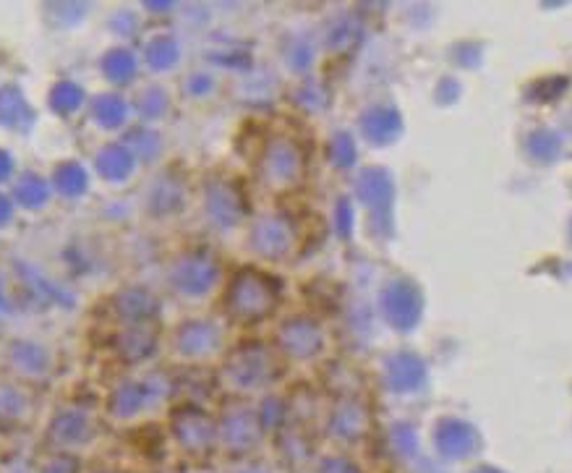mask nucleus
<instances>
[{"instance_id":"obj_7","label":"nucleus","mask_w":572,"mask_h":473,"mask_svg":"<svg viewBox=\"0 0 572 473\" xmlns=\"http://www.w3.org/2000/svg\"><path fill=\"white\" fill-rule=\"evenodd\" d=\"M95 168L105 181L121 183L134 176L136 157L134 152L123 142H113L108 147H102L95 157Z\"/></svg>"},{"instance_id":"obj_4","label":"nucleus","mask_w":572,"mask_h":473,"mask_svg":"<svg viewBox=\"0 0 572 473\" xmlns=\"http://www.w3.org/2000/svg\"><path fill=\"white\" fill-rule=\"evenodd\" d=\"M157 309H160V301L152 291L147 288H123L113 296V311L115 317L123 319L126 325H142V322H149L155 317Z\"/></svg>"},{"instance_id":"obj_29","label":"nucleus","mask_w":572,"mask_h":473,"mask_svg":"<svg viewBox=\"0 0 572 473\" xmlns=\"http://www.w3.org/2000/svg\"><path fill=\"white\" fill-rule=\"evenodd\" d=\"M11 173H14V157L8 155L6 149H0V183L11 178Z\"/></svg>"},{"instance_id":"obj_5","label":"nucleus","mask_w":572,"mask_h":473,"mask_svg":"<svg viewBox=\"0 0 572 473\" xmlns=\"http://www.w3.org/2000/svg\"><path fill=\"white\" fill-rule=\"evenodd\" d=\"M157 348V332L149 327V322L142 325H126L115 335V353L121 356L126 364H139L149 359Z\"/></svg>"},{"instance_id":"obj_2","label":"nucleus","mask_w":572,"mask_h":473,"mask_svg":"<svg viewBox=\"0 0 572 473\" xmlns=\"http://www.w3.org/2000/svg\"><path fill=\"white\" fill-rule=\"evenodd\" d=\"M170 429H173L175 442L191 455L209 453L212 445H215V424H212V419H209L204 411H199V408H178V411L173 413V419H170Z\"/></svg>"},{"instance_id":"obj_30","label":"nucleus","mask_w":572,"mask_h":473,"mask_svg":"<svg viewBox=\"0 0 572 473\" xmlns=\"http://www.w3.org/2000/svg\"><path fill=\"white\" fill-rule=\"evenodd\" d=\"M11 217H14V202L0 194V225H6Z\"/></svg>"},{"instance_id":"obj_1","label":"nucleus","mask_w":572,"mask_h":473,"mask_svg":"<svg viewBox=\"0 0 572 473\" xmlns=\"http://www.w3.org/2000/svg\"><path fill=\"white\" fill-rule=\"evenodd\" d=\"M277 304V288L270 278L256 272H241L228 293L230 314L241 322H256L267 317Z\"/></svg>"},{"instance_id":"obj_9","label":"nucleus","mask_w":572,"mask_h":473,"mask_svg":"<svg viewBox=\"0 0 572 473\" xmlns=\"http://www.w3.org/2000/svg\"><path fill=\"white\" fill-rule=\"evenodd\" d=\"M149 400V385L144 382H123L121 387H115L113 395L108 400V413L113 419H134L142 413Z\"/></svg>"},{"instance_id":"obj_3","label":"nucleus","mask_w":572,"mask_h":473,"mask_svg":"<svg viewBox=\"0 0 572 473\" xmlns=\"http://www.w3.org/2000/svg\"><path fill=\"white\" fill-rule=\"evenodd\" d=\"M48 437L61 450H76V447L87 445L92 440V419L79 408L55 413V419L50 421Z\"/></svg>"},{"instance_id":"obj_20","label":"nucleus","mask_w":572,"mask_h":473,"mask_svg":"<svg viewBox=\"0 0 572 473\" xmlns=\"http://www.w3.org/2000/svg\"><path fill=\"white\" fill-rule=\"evenodd\" d=\"M84 97L87 95H84V89L79 84L63 79V82L50 89V108L58 115H71L84 105Z\"/></svg>"},{"instance_id":"obj_8","label":"nucleus","mask_w":572,"mask_h":473,"mask_svg":"<svg viewBox=\"0 0 572 473\" xmlns=\"http://www.w3.org/2000/svg\"><path fill=\"white\" fill-rule=\"evenodd\" d=\"M215 280V270L209 267L207 259L202 257H183L175 264L173 270V285L178 293L186 296H196V293H207V288Z\"/></svg>"},{"instance_id":"obj_27","label":"nucleus","mask_w":572,"mask_h":473,"mask_svg":"<svg viewBox=\"0 0 572 473\" xmlns=\"http://www.w3.org/2000/svg\"><path fill=\"white\" fill-rule=\"evenodd\" d=\"M40 473H79V460L74 458V455H55L50 463H45L42 466Z\"/></svg>"},{"instance_id":"obj_10","label":"nucleus","mask_w":572,"mask_h":473,"mask_svg":"<svg viewBox=\"0 0 572 473\" xmlns=\"http://www.w3.org/2000/svg\"><path fill=\"white\" fill-rule=\"evenodd\" d=\"M223 442L230 450H251L259 442V421L251 411H236L225 416Z\"/></svg>"},{"instance_id":"obj_12","label":"nucleus","mask_w":572,"mask_h":473,"mask_svg":"<svg viewBox=\"0 0 572 473\" xmlns=\"http://www.w3.org/2000/svg\"><path fill=\"white\" fill-rule=\"evenodd\" d=\"M215 343V330L209 325H202V322L181 325V330L175 335V348H178L181 356H207L215 348Z\"/></svg>"},{"instance_id":"obj_22","label":"nucleus","mask_w":572,"mask_h":473,"mask_svg":"<svg viewBox=\"0 0 572 473\" xmlns=\"http://www.w3.org/2000/svg\"><path fill=\"white\" fill-rule=\"evenodd\" d=\"M285 348L296 356H311L319 348V335L311 325L285 327Z\"/></svg>"},{"instance_id":"obj_28","label":"nucleus","mask_w":572,"mask_h":473,"mask_svg":"<svg viewBox=\"0 0 572 473\" xmlns=\"http://www.w3.org/2000/svg\"><path fill=\"white\" fill-rule=\"evenodd\" d=\"M319 473H358V468L345 458H330L319 466Z\"/></svg>"},{"instance_id":"obj_11","label":"nucleus","mask_w":572,"mask_h":473,"mask_svg":"<svg viewBox=\"0 0 572 473\" xmlns=\"http://www.w3.org/2000/svg\"><path fill=\"white\" fill-rule=\"evenodd\" d=\"M301 170V157H298L296 147L290 142H277L275 147L267 152L264 160V176L275 183H290Z\"/></svg>"},{"instance_id":"obj_13","label":"nucleus","mask_w":572,"mask_h":473,"mask_svg":"<svg viewBox=\"0 0 572 473\" xmlns=\"http://www.w3.org/2000/svg\"><path fill=\"white\" fill-rule=\"evenodd\" d=\"M100 71L110 84H121L123 87V84L134 82L136 71H139V61H136V55L128 48H113L102 55Z\"/></svg>"},{"instance_id":"obj_17","label":"nucleus","mask_w":572,"mask_h":473,"mask_svg":"<svg viewBox=\"0 0 572 473\" xmlns=\"http://www.w3.org/2000/svg\"><path fill=\"white\" fill-rule=\"evenodd\" d=\"M128 113H131V110H128V102L123 100L121 95H113V92H110V95H100L92 102V115H95L97 126L108 131L126 126Z\"/></svg>"},{"instance_id":"obj_16","label":"nucleus","mask_w":572,"mask_h":473,"mask_svg":"<svg viewBox=\"0 0 572 473\" xmlns=\"http://www.w3.org/2000/svg\"><path fill=\"white\" fill-rule=\"evenodd\" d=\"M11 359L24 377H45L50 369L48 351L37 343H16L11 348Z\"/></svg>"},{"instance_id":"obj_31","label":"nucleus","mask_w":572,"mask_h":473,"mask_svg":"<svg viewBox=\"0 0 572 473\" xmlns=\"http://www.w3.org/2000/svg\"><path fill=\"white\" fill-rule=\"evenodd\" d=\"M97 473H118V471H97Z\"/></svg>"},{"instance_id":"obj_15","label":"nucleus","mask_w":572,"mask_h":473,"mask_svg":"<svg viewBox=\"0 0 572 473\" xmlns=\"http://www.w3.org/2000/svg\"><path fill=\"white\" fill-rule=\"evenodd\" d=\"M270 372V366L264 364V353L246 348L230 361V377H236L243 387H254Z\"/></svg>"},{"instance_id":"obj_18","label":"nucleus","mask_w":572,"mask_h":473,"mask_svg":"<svg viewBox=\"0 0 572 473\" xmlns=\"http://www.w3.org/2000/svg\"><path fill=\"white\" fill-rule=\"evenodd\" d=\"M53 186L61 196L76 199V196L87 194L89 176L87 170L81 168L79 163H61L53 170Z\"/></svg>"},{"instance_id":"obj_24","label":"nucleus","mask_w":572,"mask_h":473,"mask_svg":"<svg viewBox=\"0 0 572 473\" xmlns=\"http://www.w3.org/2000/svg\"><path fill=\"white\" fill-rule=\"evenodd\" d=\"M27 413V400L16 387L0 385V421H19Z\"/></svg>"},{"instance_id":"obj_6","label":"nucleus","mask_w":572,"mask_h":473,"mask_svg":"<svg viewBox=\"0 0 572 473\" xmlns=\"http://www.w3.org/2000/svg\"><path fill=\"white\" fill-rule=\"evenodd\" d=\"M37 121V113L16 84L0 87V126L14 131H29Z\"/></svg>"},{"instance_id":"obj_21","label":"nucleus","mask_w":572,"mask_h":473,"mask_svg":"<svg viewBox=\"0 0 572 473\" xmlns=\"http://www.w3.org/2000/svg\"><path fill=\"white\" fill-rule=\"evenodd\" d=\"M123 144L134 152L136 160H155L157 152H160V136H157L152 129H147V126H134V129H128Z\"/></svg>"},{"instance_id":"obj_23","label":"nucleus","mask_w":572,"mask_h":473,"mask_svg":"<svg viewBox=\"0 0 572 473\" xmlns=\"http://www.w3.org/2000/svg\"><path fill=\"white\" fill-rule=\"evenodd\" d=\"M165 110H168V95L160 87H147L136 95V113L144 121H157Z\"/></svg>"},{"instance_id":"obj_14","label":"nucleus","mask_w":572,"mask_h":473,"mask_svg":"<svg viewBox=\"0 0 572 473\" xmlns=\"http://www.w3.org/2000/svg\"><path fill=\"white\" fill-rule=\"evenodd\" d=\"M50 199V183L37 173H21L14 183V202L24 210H42Z\"/></svg>"},{"instance_id":"obj_25","label":"nucleus","mask_w":572,"mask_h":473,"mask_svg":"<svg viewBox=\"0 0 572 473\" xmlns=\"http://www.w3.org/2000/svg\"><path fill=\"white\" fill-rule=\"evenodd\" d=\"M256 246H259L262 254L275 257L277 251H283L285 246H288V228H285V225H275V223L262 225L259 238H256Z\"/></svg>"},{"instance_id":"obj_26","label":"nucleus","mask_w":572,"mask_h":473,"mask_svg":"<svg viewBox=\"0 0 572 473\" xmlns=\"http://www.w3.org/2000/svg\"><path fill=\"white\" fill-rule=\"evenodd\" d=\"M87 3H50L48 6V14H55V24L58 27H74L84 19L87 14Z\"/></svg>"},{"instance_id":"obj_19","label":"nucleus","mask_w":572,"mask_h":473,"mask_svg":"<svg viewBox=\"0 0 572 473\" xmlns=\"http://www.w3.org/2000/svg\"><path fill=\"white\" fill-rule=\"evenodd\" d=\"M178 61V42L173 37H155L147 42L144 48V63L152 71H168Z\"/></svg>"}]
</instances>
